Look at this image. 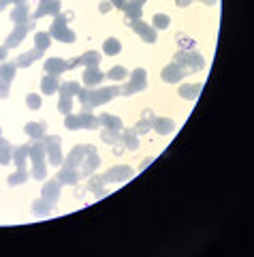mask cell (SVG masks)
I'll return each mask as SVG.
<instances>
[{
    "label": "cell",
    "instance_id": "6da1fadb",
    "mask_svg": "<svg viewBox=\"0 0 254 257\" xmlns=\"http://www.w3.org/2000/svg\"><path fill=\"white\" fill-rule=\"evenodd\" d=\"M117 95H120V88H115V86H103V88H79V92H77L84 112H92L94 107L111 101V99L117 97Z\"/></svg>",
    "mask_w": 254,
    "mask_h": 257
},
{
    "label": "cell",
    "instance_id": "7a4b0ae2",
    "mask_svg": "<svg viewBox=\"0 0 254 257\" xmlns=\"http://www.w3.org/2000/svg\"><path fill=\"white\" fill-rule=\"evenodd\" d=\"M28 156H30V161H32V176L37 180H43L47 176V156H45L43 139H34V144H30Z\"/></svg>",
    "mask_w": 254,
    "mask_h": 257
},
{
    "label": "cell",
    "instance_id": "3957f363",
    "mask_svg": "<svg viewBox=\"0 0 254 257\" xmlns=\"http://www.w3.org/2000/svg\"><path fill=\"white\" fill-rule=\"evenodd\" d=\"M56 20L51 22V34L49 37H54L56 41H62V43H73L75 41V32L69 28V20L73 17V13H58L54 15Z\"/></svg>",
    "mask_w": 254,
    "mask_h": 257
},
{
    "label": "cell",
    "instance_id": "277c9868",
    "mask_svg": "<svg viewBox=\"0 0 254 257\" xmlns=\"http://www.w3.org/2000/svg\"><path fill=\"white\" fill-rule=\"evenodd\" d=\"M64 127L70 128V131H77V128H98V118L92 112H81V114H67L64 116Z\"/></svg>",
    "mask_w": 254,
    "mask_h": 257
},
{
    "label": "cell",
    "instance_id": "5b68a950",
    "mask_svg": "<svg viewBox=\"0 0 254 257\" xmlns=\"http://www.w3.org/2000/svg\"><path fill=\"white\" fill-rule=\"evenodd\" d=\"M147 86V73H145V69H141L137 67L135 71L131 73V79L126 81V84L120 88V95L124 97H128V95H135V92H141Z\"/></svg>",
    "mask_w": 254,
    "mask_h": 257
},
{
    "label": "cell",
    "instance_id": "8992f818",
    "mask_svg": "<svg viewBox=\"0 0 254 257\" xmlns=\"http://www.w3.org/2000/svg\"><path fill=\"white\" fill-rule=\"evenodd\" d=\"M43 144H45V156H47V165L51 167H58L62 165V150H60V137L58 135H51V137H43Z\"/></svg>",
    "mask_w": 254,
    "mask_h": 257
},
{
    "label": "cell",
    "instance_id": "52a82bcc",
    "mask_svg": "<svg viewBox=\"0 0 254 257\" xmlns=\"http://www.w3.org/2000/svg\"><path fill=\"white\" fill-rule=\"evenodd\" d=\"M175 64H182V67L190 69V71H201V69L205 67V60L203 56L199 54V51H177L175 58H173Z\"/></svg>",
    "mask_w": 254,
    "mask_h": 257
},
{
    "label": "cell",
    "instance_id": "ba28073f",
    "mask_svg": "<svg viewBox=\"0 0 254 257\" xmlns=\"http://www.w3.org/2000/svg\"><path fill=\"white\" fill-rule=\"evenodd\" d=\"M79 64V58H73V60H64V58H49V60H45L43 64V69H45V73H49V75H60L64 71H70V69H75Z\"/></svg>",
    "mask_w": 254,
    "mask_h": 257
},
{
    "label": "cell",
    "instance_id": "9c48e42d",
    "mask_svg": "<svg viewBox=\"0 0 254 257\" xmlns=\"http://www.w3.org/2000/svg\"><path fill=\"white\" fill-rule=\"evenodd\" d=\"M30 30H34V20H28V22H23V24H15V30L9 34L7 41H4V48H7V50L17 48V45L26 39V34Z\"/></svg>",
    "mask_w": 254,
    "mask_h": 257
},
{
    "label": "cell",
    "instance_id": "30bf717a",
    "mask_svg": "<svg viewBox=\"0 0 254 257\" xmlns=\"http://www.w3.org/2000/svg\"><path fill=\"white\" fill-rule=\"evenodd\" d=\"M98 165H100V156L96 154V148L90 146V150H88V154L84 156V161L79 163V174L81 176H92L98 169Z\"/></svg>",
    "mask_w": 254,
    "mask_h": 257
},
{
    "label": "cell",
    "instance_id": "8fae6325",
    "mask_svg": "<svg viewBox=\"0 0 254 257\" xmlns=\"http://www.w3.org/2000/svg\"><path fill=\"white\" fill-rule=\"evenodd\" d=\"M186 73H188V69H186V67L171 62V64H167V67L162 69V79L167 81V84H177V81L184 79V75H186Z\"/></svg>",
    "mask_w": 254,
    "mask_h": 257
},
{
    "label": "cell",
    "instance_id": "7c38bea8",
    "mask_svg": "<svg viewBox=\"0 0 254 257\" xmlns=\"http://www.w3.org/2000/svg\"><path fill=\"white\" fill-rule=\"evenodd\" d=\"M58 13H60V0H41L37 11H34V15H32V20L37 22L45 15H58Z\"/></svg>",
    "mask_w": 254,
    "mask_h": 257
},
{
    "label": "cell",
    "instance_id": "4fadbf2b",
    "mask_svg": "<svg viewBox=\"0 0 254 257\" xmlns=\"http://www.w3.org/2000/svg\"><path fill=\"white\" fill-rule=\"evenodd\" d=\"M128 24H131V28L145 41V43H156V30L150 24H145L143 20H135V22H128Z\"/></svg>",
    "mask_w": 254,
    "mask_h": 257
},
{
    "label": "cell",
    "instance_id": "5bb4252c",
    "mask_svg": "<svg viewBox=\"0 0 254 257\" xmlns=\"http://www.w3.org/2000/svg\"><path fill=\"white\" fill-rule=\"evenodd\" d=\"M133 167H128V165H115V167H111L107 174H105V180L107 182H122V180H128L133 176Z\"/></svg>",
    "mask_w": 254,
    "mask_h": 257
},
{
    "label": "cell",
    "instance_id": "9a60e30c",
    "mask_svg": "<svg viewBox=\"0 0 254 257\" xmlns=\"http://www.w3.org/2000/svg\"><path fill=\"white\" fill-rule=\"evenodd\" d=\"M43 197L45 202H49L51 206H56L58 197H60V182L58 180H47V182L43 184Z\"/></svg>",
    "mask_w": 254,
    "mask_h": 257
},
{
    "label": "cell",
    "instance_id": "2e32d148",
    "mask_svg": "<svg viewBox=\"0 0 254 257\" xmlns=\"http://www.w3.org/2000/svg\"><path fill=\"white\" fill-rule=\"evenodd\" d=\"M81 178L79 169L77 167H69V165H62L60 174H58V182L60 184H77Z\"/></svg>",
    "mask_w": 254,
    "mask_h": 257
},
{
    "label": "cell",
    "instance_id": "e0dca14e",
    "mask_svg": "<svg viewBox=\"0 0 254 257\" xmlns=\"http://www.w3.org/2000/svg\"><path fill=\"white\" fill-rule=\"evenodd\" d=\"M103 79H105L103 71H98L96 67H86V71H84V84L88 86V88H96Z\"/></svg>",
    "mask_w": 254,
    "mask_h": 257
},
{
    "label": "cell",
    "instance_id": "ac0fdd59",
    "mask_svg": "<svg viewBox=\"0 0 254 257\" xmlns=\"http://www.w3.org/2000/svg\"><path fill=\"white\" fill-rule=\"evenodd\" d=\"M60 90V81H58L56 75H49V73H45V77L41 79V92L43 95H56V92Z\"/></svg>",
    "mask_w": 254,
    "mask_h": 257
},
{
    "label": "cell",
    "instance_id": "d6986e66",
    "mask_svg": "<svg viewBox=\"0 0 254 257\" xmlns=\"http://www.w3.org/2000/svg\"><path fill=\"white\" fill-rule=\"evenodd\" d=\"M90 150V146H75L73 150H70V154H69V159L64 165H69V167H79V163L84 161V156L86 153Z\"/></svg>",
    "mask_w": 254,
    "mask_h": 257
},
{
    "label": "cell",
    "instance_id": "ffe728a7",
    "mask_svg": "<svg viewBox=\"0 0 254 257\" xmlns=\"http://www.w3.org/2000/svg\"><path fill=\"white\" fill-rule=\"evenodd\" d=\"M11 22L13 24H23V22H28V17H30V7H28V2L23 4H17V7L11 11Z\"/></svg>",
    "mask_w": 254,
    "mask_h": 257
},
{
    "label": "cell",
    "instance_id": "44dd1931",
    "mask_svg": "<svg viewBox=\"0 0 254 257\" xmlns=\"http://www.w3.org/2000/svg\"><path fill=\"white\" fill-rule=\"evenodd\" d=\"M23 131H26V135L32 137V139H43L45 131H47V125L45 122H28V125L23 127Z\"/></svg>",
    "mask_w": 254,
    "mask_h": 257
},
{
    "label": "cell",
    "instance_id": "7402d4cb",
    "mask_svg": "<svg viewBox=\"0 0 254 257\" xmlns=\"http://www.w3.org/2000/svg\"><path fill=\"white\" fill-rule=\"evenodd\" d=\"M152 120H154V116H152L150 109H145L143 120H137V125L133 127V131L137 133V135H145V133H150L152 131Z\"/></svg>",
    "mask_w": 254,
    "mask_h": 257
},
{
    "label": "cell",
    "instance_id": "603a6c76",
    "mask_svg": "<svg viewBox=\"0 0 254 257\" xmlns=\"http://www.w3.org/2000/svg\"><path fill=\"white\" fill-rule=\"evenodd\" d=\"M28 153H30V144H23V146H17V148H13V161H15L17 169H26Z\"/></svg>",
    "mask_w": 254,
    "mask_h": 257
},
{
    "label": "cell",
    "instance_id": "cb8c5ba5",
    "mask_svg": "<svg viewBox=\"0 0 254 257\" xmlns=\"http://www.w3.org/2000/svg\"><path fill=\"white\" fill-rule=\"evenodd\" d=\"M98 125H103V128H114V131H122V120L114 114H100L96 116Z\"/></svg>",
    "mask_w": 254,
    "mask_h": 257
},
{
    "label": "cell",
    "instance_id": "d4e9b609",
    "mask_svg": "<svg viewBox=\"0 0 254 257\" xmlns=\"http://www.w3.org/2000/svg\"><path fill=\"white\" fill-rule=\"evenodd\" d=\"M124 15H126L128 22H135V20H141L143 17V7H139V4H135L133 0H126V4H124Z\"/></svg>",
    "mask_w": 254,
    "mask_h": 257
},
{
    "label": "cell",
    "instance_id": "484cf974",
    "mask_svg": "<svg viewBox=\"0 0 254 257\" xmlns=\"http://www.w3.org/2000/svg\"><path fill=\"white\" fill-rule=\"evenodd\" d=\"M152 128H154L156 133H161V135H169V133L175 128V125L171 118H154L152 120Z\"/></svg>",
    "mask_w": 254,
    "mask_h": 257
},
{
    "label": "cell",
    "instance_id": "4316f807",
    "mask_svg": "<svg viewBox=\"0 0 254 257\" xmlns=\"http://www.w3.org/2000/svg\"><path fill=\"white\" fill-rule=\"evenodd\" d=\"M201 90H203V84H184L180 86V97L188 99V101H194L201 95Z\"/></svg>",
    "mask_w": 254,
    "mask_h": 257
},
{
    "label": "cell",
    "instance_id": "83f0119b",
    "mask_svg": "<svg viewBox=\"0 0 254 257\" xmlns=\"http://www.w3.org/2000/svg\"><path fill=\"white\" fill-rule=\"evenodd\" d=\"M41 56H43V51L34 48V50H30V51H26V54L17 56V60H15V64H17V67H30V64H32L34 60H39Z\"/></svg>",
    "mask_w": 254,
    "mask_h": 257
},
{
    "label": "cell",
    "instance_id": "f1b7e54d",
    "mask_svg": "<svg viewBox=\"0 0 254 257\" xmlns=\"http://www.w3.org/2000/svg\"><path fill=\"white\" fill-rule=\"evenodd\" d=\"M51 208H54V206H51L49 202H45L43 197L37 200V202H32V214H34V217H49Z\"/></svg>",
    "mask_w": 254,
    "mask_h": 257
},
{
    "label": "cell",
    "instance_id": "f546056e",
    "mask_svg": "<svg viewBox=\"0 0 254 257\" xmlns=\"http://www.w3.org/2000/svg\"><path fill=\"white\" fill-rule=\"evenodd\" d=\"M13 159V146L7 139H0V165H7Z\"/></svg>",
    "mask_w": 254,
    "mask_h": 257
},
{
    "label": "cell",
    "instance_id": "4dcf8cb0",
    "mask_svg": "<svg viewBox=\"0 0 254 257\" xmlns=\"http://www.w3.org/2000/svg\"><path fill=\"white\" fill-rule=\"evenodd\" d=\"M120 142L124 144V148H128V150H137L139 148V139H137V133L135 131H124Z\"/></svg>",
    "mask_w": 254,
    "mask_h": 257
},
{
    "label": "cell",
    "instance_id": "1f68e13d",
    "mask_svg": "<svg viewBox=\"0 0 254 257\" xmlns=\"http://www.w3.org/2000/svg\"><path fill=\"white\" fill-rule=\"evenodd\" d=\"M105 184H107L105 176H103V174H96V176L90 178V182H88V189L94 191V193H96V195L100 197V195H103V186H105Z\"/></svg>",
    "mask_w": 254,
    "mask_h": 257
},
{
    "label": "cell",
    "instance_id": "d6a6232c",
    "mask_svg": "<svg viewBox=\"0 0 254 257\" xmlns=\"http://www.w3.org/2000/svg\"><path fill=\"white\" fill-rule=\"evenodd\" d=\"M103 51H105L107 56H115V54H120V51H122V43H120L117 39L109 37V39L103 43Z\"/></svg>",
    "mask_w": 254,
    "mask_h": 257
},
{
    "label": "cell",
    "instance_id": "836d02e7",
    "mask_svg": "<svg viewBox=\"0 0 254 257\" xmlns=\"http://www.w3.org/2000/svg\"><path fill=\"white\" fill-rule=\"evenodd\" d=\"M70 109H73V97L67 95V92H60V101H58V112L60 114H70Z\"/></svg>",
    "mask_w": 254,
    "mask_h": 257
},
{
    "label": "cell",
    "instance_id": "e575fe53",
    "mask_svg": "<svg viewBox=\"0 0 254 257\" xmlns=\"http://www.w3.org/2000/svg\"><path fill=\"white\" fill-rule=\"evenodd\" d=\"M15 71H17V64L15 62H7V64H2L0 67V79H4V81H13L15 77Z\"/></svg>",
    "mask_w": 254,
    "mask_h": 257
},
{
    "label": "cell",
    "instance_id": "d590c367",
    "mask_svg": "<svg viewBox=\"0 0 254 257\" xmlns=\"http://www.w3.org/2000/svg\"><path fill=\"white\" fill-rule=\"evenodd\" d=\"M169 26H171V17L164 13H156L154 20H152V28H154V30H167Z\"/></svg>",
    "mask_w": 254,
    "mask_h": 257
},
{
    "label": "cell",
    "instance_id": "8d00e7d4",
    "mask_svg": "<svg viewBox=\"0 0 254 257\" xmlns=\"http://www.w3.org/2000/svg\"><path fill=\"white\" fill-rule=\"evenodd\" d=\"M100 139H103L105 144H117L122 139V135H120V131H114V128H103V131H100Z\"/></svg>",
    "mask_w": 254,
    "mask_h": 257
},
{
    "label": "cell",
    "instance_id": "74e56055",
    "mask_svg": "<svg viewBox=\"0 0 254 257\" xmlns=\"http://www.w3.org/2000/svg\"><path fill=\"white\" fill-rule=\"evenodd\" d=\"M98 62H100L98 51H86V54L79 58V64H84V67H98Z\"/></svg>",
    "mask_w": 254,
    "mask_h": 257
},
{
    "label": "cell",
    "instance_id": "f35d334b",
    "mask_svg": "<svg viewBox=\"0 0 254 257\" xmlns=\"http://www.w3.org/2000/svg\"><path fill=\"white\" fill-rule=\"evenodd\" d=\"M49 43H51V37L47 32H37V34H34V48H37V50L45 51L47 48H49Z\"/></svg>",
    "mask_w": 254,
    "mask_h": 257
},
{
    "label": "cell",
    "instance_id": "ab89813d",
    "mask_svg": "<svg viewBox=\"0 0 254 257\" xmlns=\"http://www.w3.org/2000/svg\"><path fill=\"white\" fill-rule=\"evenodd\" d=\"M105 77H109V79H114V81H124V79L128 77V71L124 67H114L107 75H105Z\"/></svg>",
    "mask_w": 254,
    "mask_h": 257
},
{
    "label": "cell",
    "instance_id": "60d3db41",
    "mask_svg": "<svg viewBox=\"0 0 254 257\" xmlns=\"http://www.w3.org/2000/svg\"><path fill=\"white\" fill-rule=\"evenodd\" d=\"M26 180H28L26 169H17L15 174H11V176H9V184H11V186H15V184H23Z\"/></svg>",
    "mask_w": 254,
    "mask_h": 257
},
{
    "label": "cell",
    "instance_id": "b9f144b4",
    "mask_svg": "<svg viewBox=\"0 0 254 257\" xmlns=\"http://www.w3.org/2000/svg\"><path fill=\"white\" fill-rule=\"evenodd\" d=\"M79 88H81V86L77 84V81H67V84H60V90H58V92H67V95L75 97L79 92Z\"/></svg>",
    "mask_w": 254,
    "mask_h": 257
},
{
    "label": "cell",
    "instance_id": "7bdbcfd3",
    "mask_svg": "<svg viewBox=\"0 0 254 257\" xmlns=\"http://www.w3.org/2000/svg\"><path fill=\"white\" fill-rule=\"evenodd\" d=\"M26 105H28L30 109H41V105H43V103H41V97H39V95L30 92V95L26 97Z\"/></svg>",
    "mask_w": 254,
    "mask_h": 257
},
{
    "label": "cell",
    "instance_id": "ee69618b",
    "mask_svg": "<svg viewBox=\"0 0 254 257\" xmlns=\"http://www.w3.org/2000/svg\"><path fill=\"white\" fill-rule=\"evenodd\" d=\"M9 92H11V84L4 79H0V99H7Z\"/></svg>",
    "mask_w": 254,
    "mask_h": 257
},
{
    "label": "cell",
    "instance_id": "f6af8a7d",
    "mask_svg": "<svg viewBox=\"0 0 254 257\" xmlns=\"http://www.w3.org/2000/svg\"><path fill=\"white\" fill-rule=\"evenodd\" d=\"M180 48H194V41L192 39H186V37H180Z\"/></svg>",
    "mask_w": 254,
    "mask_h": 257
},
{
    "label": "cell",
    "instance_id": "bcb514c9",
    "mask_svg": "<svg viewBox=\"0 0 254 257\" xmlns=\"http://www.w3.org/2000/svg\"><path fill=\"white\" fill-rule=\"evenodd\" d=\"M109 2H111V7H115V9H124L126 0H109Z\"/></svg>",
    "mask_w": 254,
    "mask_h": 257
},
{
    "label": "cell",
    "instance_id": "7dc6e473",
    "mask_svg": "<svg viewBox=\"0 0 254 257\" xmlns=\"http://www.w3.org/2000/svg\"><path fill=\"white\" fill-rule=\"evenodd\" d=\"M109 9H111V2H100V4H98V11H100V13H107Z\"/></svg>",
    "mask_w": 254,
    "mask_h": 257
},
{
    "label": "cell",
    "instance_id": "c3c4849f",
    "mask_svg": "<svg viewBox=\"0 0 254 257\" xmlns=\"http://www.w3.org/2000/svg\"><path fill=\"white\" fill-rule=\"evenodd\" d=\"M190 2H192V0H175V4H177V7H182V9L188 7Z\"/></svg>",
    "mask_w": 254,
    "mask_h": 257
},
{
    "label": "cell",
    "instance_id": "681fc988",
    "mask_svg": "<svg viewBox=\"0 0 254 257\" xmlns=\"http://www.w3.org/2000/svg\"><path fill=\"white\" fill-rule=\"evenodd\" d=\"M4 58H7V48L2 45V48H0V60H4Z\"/></svg>",
    "mask_w": 254,
    "mask_h": 257
},
{
    "label": "cell",
    "instance_id": "f907efd6",
    "mask_svg": "<svg viewBox=\"0 0 254 257\" xmlns=\"http://www.w3.org/2000/svg\"><path fill=\"white\" fill-rule=\"evenodd\" d=\"M9 2H11V4H15V7H17V4H23L26 0H9Z\"/></svg>",
    "mask_w": 254,
    "mask_h": 257
},
{
    "label": "cell",
    "instance_id": "816d5d0a",
    "mask_svg": "<svg viewBox=\"0 0 254 257\" xmlns=\"http://www.w3.org/2000/svg\"><path fill=\"white\" fill-rule=\"evenodd\" d=\"M7 4H9V0H0V11H2L4 7H7Z\"/></svg>",
    "mask_w": 254,
    "mask_h": 257
},
{
    "label": "cell",
    "instance_id": "f5cc1de1",
    "mask_svg": "<svg viewBox=\"0 0 254 257\" xmlns=\"http://www.w3.org/2000/svg\"><path fill=\"white\" fill-rule=\"evenodd\" d=\"M133 2H135V4H139V7H143V4H145V0H133Z\"/></svg>",
    "mask_w": 254,
    "mask_h": 257
},
{
    "label": "cell",
    "instance_id": "db71d44e",
    "mask_svg": "<svg viewBox=\"0 0 254 257\" xmlns=\"http://www.w3.org/2000/svg\"><path fill=\"white\" fill-rule=\"evenodd\" d=\"M201 2H203V4H214L216 0H201Z\"/></svg>",
    "mask_w": 254,
    "mask_h": 257
}]
</instances>
